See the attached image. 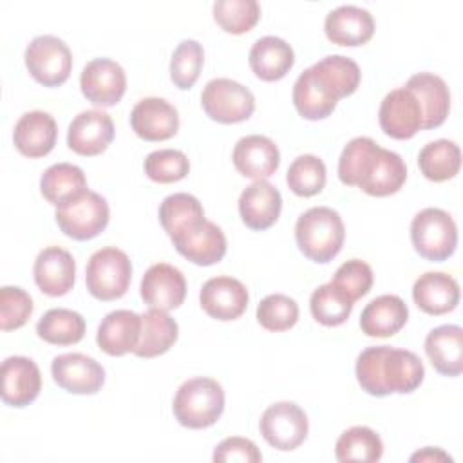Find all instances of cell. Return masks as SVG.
<instances>
[{
	"label": "cell",
	"mask_w": 463,
	"mask_h": 463,
	"mask_svg": "<svg viewBox=\"0 0 463 463\" xmlns=\"http://www.w3.org/2000/svg\"><path fill=\"white\" fill-rule=\"evenodd\" d=\"M338 177L347 186H358L373 197L396 194L407 179L403 159L376 145L371 137L351 139L338 159Z\"/></svg>",
	"instance_id": "1"
},
{
	"label": "cell",
	"mask_w": 463,
	"mask_h": 463,
	"mask_svg": "<svg viewBox=\"0 0 463 463\" xmlns=\"http://www.w3.org/2000/svg\"><path fill=\"white\" fill-rule=\"evenodd\" d=\"M354 373L367 394L383 398L392 392L409 394L416 391L423 382L425 367L412 351L373 345L358 354Z\"/></svg>",
	"instance_id": "2"
},
{
	"label": "cell",
	"mask_w": 463,
	"mask_h": 463,
	"mask_svg": "<svg viewBox=\"0 0 463 463\" xmlns=\"http://www.w3.org/2000/svg\"><path fill=\"white\" fill-rule=\"evenodd\" d=\"M298 250L313 262H331L342 250L345 228L338 212L327 206H313L295 224Z\"/></svg>",
	"instance_id": "3"
},
{
	"label": "cell",
	"mask_w": 463,
	"mask_h": 463,
	"mask_svg": "<svg viewBox=\"0 0 463 463\" xmlns=\"http://www.w3.org/2000/svg\"><path fill=\"white\" fill-rule=\"evenodd\" d=\"M172 411L186 429H206L217 423L224 411L222 385L206 376L186 380L175 392Z\"/></svg>",
	"instance_id": "4"
},
{
	"label": "cell",
	"mask_w": 463,
	"mask_h": 463,
	"mask_svg": "<svg viewBox=\"0 0 463 463\" xmlns=\"http://www.w3.org/2000/svg\"><path fill=\"white\" fill-rule=\"evenodd\" d=\"M132 280V262L128 255L114 246L94 251L87 262L85 284L89 293L103 302L121 298Z\"/></svg>",
	"instance_id": "5"
},
{
	"label": "cell",
	"mask_w": 463,
	"mask_h": 463,
	"mask_svg": "<svg viewBox=\"0 0 463 463\" xmlns=\"http://www.w3.org/2000/svg\"><path fill=\"white\" fill-rule=\"evenodd\" d=\"M411 241L420 257L443 262L456 251L458 228L449 212L423 208L411 221Z\"/></svg>",
	"instance_id": "6"
},
{
	"label": "cell",
	"mask_w": 463,
	"mask_h": 463,
	"mask_svg": "<svg viewBox=\"0 0 463 463\" xmlns=\"http://www.w3.org/2000/svg\"><path fill=\"white\" fill-rule=\"evenodd\" d=\"M58 228L74 241H90L98 237L109 224L110 212L103 195L85 190L76 199L56 208Z\"/></svg>",
	"instance_id": "7"
},
{
	"label": "cell",
	"mask_w": 463,
	"mask_h": 463,
	"mask_svg": "<svg viewBox=\"0 0 463 463\" xmlns=\"http://www.w3.org/2000/svg\"><path fill=\"white\" fill-rule=\"evenodd\" d=\"M24 58L29 74L43 87L63 85L72 71L71 49L61 38L52 34L33 38Z\"/></svg>",
	"instance_id": "8"
},
{
	"label": "cell",
	"mask_w": 463,
	"mask_h": 463,
	"mask_svg": "<svg viewBox=\"0 0 463 463\" xmlns=\"http://www.w3.org/2000/svg\"><path fill=\"white\" fill-rule=\"evenodd\" d=\"M201 105L210 119L232 125L251 118L255 98L242 83L230 78H217L208 81L203 89Z\"/></svg>",
	"instance_id": "9"
},
{
	"label": "cell",
	"mask_w": 463,
	"mask_h": 463,
	"mask_svg": "<svg viewBox=\"0 0 463 463\" xmlns=\"http://www.w3.org/2000/svg\"><path fill=\"white\" fill-rule=\"evenodd\" d=\"M262 438L277 450H293L307 438L309 423L306 412L293 402L269 405L259 421Z\"/></svg>",
	"instance_id": "10"
},
{
	"label": "cell",
	"mask_w": 463,
	"mask_h": 463,
	"mask_svg": "<svg viewBox=\"0 0 463 463\" xmlns=\"http://www.w3.org/2000/svg\"><path fill=\"white\" fill-rule=\"evenodd\" d=\"M81 94L98 107L116 105L127 90V76L123 67L109 58L89 61L80 76Z\"/></svg>",
	"instance_id": "11"
},
{
	"label": "cell",
	"mask_w": 463,
	"mask_h": 463,
	"mask_svg": "<svg viewBox=\"0 0 463 463\" xmlns=\"http://www.w3.org/2000/svg\"><path fill=\"white\" fill-rule=\"evenodd\" d=\"M51 374L58 387L72 394H96L105 383V369L81 353H65L52 358Z\"/></svg>",
	"instance_id": "12"
},
{
	"label": "cell",
	"mask_w": 463,
	"mask_h": 463,
	"mask_svg": "<svg viewBox=\"0 0 463 463\" xmlns=\"http://www.w3.org/2000/svg\"><path fill=\"white\" fill-rule=\"evenodd\" d=\"M378 121L385 136L392 139H411L421 128L423 116L414 94L400 87L382 99Z\"/></svg>",
	"instance_id": "13"
},
{
	"label": "cell",
	"mask_w": 463,
	"mask_h": 463,
	"mask_svg": "<svg viewBox=\"0 0 463 463\" xmlns=\"http://www.w3.org/2000/svg\"><path fill=\"white\" fill-rule=\"evenodd\" d=\"M248 289L233 277H213L203 284L199 302L203 311L221 322L237 320L248 307Z\"/></svg>",
	"instance_id": "14"
},
{
	"label": "cell",
	"mask_w": 463,
	"mask_h": 463,
	"mask_svg": "<svg viewBox=\"0 0 463 463\" xmlns=\"http://www.w3.org/2000/svg\"><path fill=\"white\" fill-rule=\"evenodd\" d=\"M114 139L112 118L98 109L80 112L69 125L67 145L78 156L92 157L107 150Z\"/></svg>",
	"instance_id": "15"
},
{
	"label": "cell",
	"mask_w": 463,
	"mask_h": 463,
	"mask_svg": "<svg viewBox=\"0 0 463 463\" xmlns=\"http://www.w3.org/2000/svg\"><path fill=\"white\" fill-rule=\"evenodd\" d=\"M139 293L148 307L172 311L177 309L186 297V280L175 266L159 262L145 271Z\"/></svg>",
	"instance_id": "16"
},
{
	"label": "cell",
	"mask_w": 463,
	"mask_h": 463,
	"mask_svg": "<svg viewBox=\"0 0 463 463\" xmlns=\"http://www.w3.org/2000/svg\"><path fill=\"white\" fill-rule=\"evenodd\" d=\"M2 402L9 407H27L42 391V374L34 360L9 356L2 362Z\"/></svg>",
	"instance_id": "17"
},
{
	"label": "cell",
	"mask_w": 463,
	"mask_h": 463,
	"mask_svg": "<svg viewBox=\"0 0 463 463\" xmlns=\"http://www.w3.org/2000/svg\"><path fill=\"white\" fill-rule=\"evenodd\" d=\"M130 125L136 136L145 141H165L177 134L179 114L163 98H143L130 112Z\"/></svg>",
	"instance_id": "18"
},
{
	"label": "cell",
	"mask_w": 463,
	"mask_h": 463,
	"mask_svg": "<svg viewBox=\"0 0 463 463\" xmlns=\"http://www.w3.org/2000/svg\"><path fill=\"white\" fill-rule=\"evenodd\" d=\"M172 242L184 259L197 266L217 264L226 255V237L222 230L208 219L179 233Z\"/></svg>",
	"instance_id": "19"
},
{
	"label": "cell",
	"mask_w": 463,
	"mask_h": 463,
	"mask_svg": "<svg viewBox=\"0 0 463 463\" xmlns=\"http://www.w3.org/2000/svg\"><path fill=\"white\" fill-rule=\"evenodd\" d=\"M33 275L42 293L49 297H63L72 289L76 280L74 257L60 246H49L38 253Z\"/></svg>",
	"instance_id": "20"
},
{
	"label": "cell",
	"mask_w": 463,
	"mask_h": 463,
	"mask_svg": "<svg viewBox=\"0 0 463 463\" xmlns=\"http://www.w3.org/2000/svg\"><path fill=\"white\" fill-rule=\"evenodd\" d=\"M232 159L241 175L259 181L277 172L280 165V152L275 141H271L269 137L251 134L241 137L235 143Z\"/></svg>",
	"instance_id": "21"
},
{
	"label": "cell",
	"mask_w": 463,
	"mask_h": 463,
	"mask_svg": "<svg viewBox=\"0 0 463 463\" xmlns=\"http://www.w3.org/2000/svg\"><path fill=\"white\" fill-rule=\"evenodd\" d=\"M282 210L280 192L266 179L253 181L239 197V213L242 222L255 232L273 226Z\"/></svg>",
	"instance_id": "22"
},
{
	"label": "cell",
	"mask_w": 463,
	"mask_h": 463,
	"mask_svg": "<svg viewBox=\"0 0 463 463\" xmlns=\"http://www.w3.org/2000/svg\"><path fill=\"white\" fill-rule=\"evenodd\" d=\"M58 137V127L54 118L43 110H31L20 116L13 130V141L16 150L31 159L47 156Z\"/></svg>",
	"instance_id": "23"
},
{
	"label": "cell",
	"mask_w": 463,
	"mask_h": 463,
	"mask_svg": "<svg viewBox=\"0 0 463 463\" xmlns=\"http://www.w3.org/2000/svg\"><path fill=\"white\" fill-rule=\"evenodd\" d=\"M324 33L327 40L336 45L356 47L373 38L374 20L367 9L356 5H340L326 16Z\"/></svg>",
	"instance_id": "24"
},
{
	"label": "cell",
	"mask_w": 463,
	"mask_h": 463,
	"mask_svg": "<svg viewBox=\"0 0 463 463\" xmlns=\"http://www.w3.org/2000/svg\"><path fill=\"white\" fill-rule=\"evenodd\" d=\"M141 335V315L130 309H116L101 320L96 342L110 356H123L136 349Z\"/></svg>",
	"instance_id": "25"
},
{
	"label": "cell",
	"mask_w": 463,
	"mask_h": 463,
	"mask_svg": "<svg viewBox=\"0 0 463 463\" xmlns=\"http://www.w3.org/2000/svg\"><path fill=\"white\" fill-rule=\"evenodd\" d=\"M409 89L420 103L423 125L421 128H436L445 123L450 110V92L447 83L432 72H418L409 78Z\"/></svg>",
	"instance_id": "26"
},
{
	"label": "cell",
	"mask_w": 463,
	"mask_h": 463,
	"mask_svg": "<svg viewBox=\"0 0 463 463\" xmlns=\"http://www.w3.org/2000/svg\"><path fill=\"white\" fill-rule=\"evenodd\" d=\"M414 304L427 315H445L459 302V284L441 271H427L412 286Z\"/></svg>",
	"instance_id": "27"
},
{
	"label": "cell",
	"mask_w": 463,
	"mask_h": 463,
	"mask_svg": "<svg viewBox=\"0 0 463 463\" xmlns=\"http://www.w3.org/2000/svg\"><path fill=\"white\" fill-rule=\"evenodd\" d=\"M409 318L407 304L398 295H380L373 298L360 315V329L373 338L396 335Z\"/></svg>",
	"instance_id": "28"
},
{
	"label": "cell",
	"mask_w": 463,
	"mask_h": 463,
	"mask_svg": "<svg viewBox=\"0 0 463 463\" xmlns=\"http://www.w3.org/2000/svg\"><path fill=\"white\" fill-rule=\"evenodd\" d=\"M425 353L432 367L443 376H459L463 371V329L445 324L429 331Z\"/></svg>",
	"instance_id": "29"
},
{
	"label": "cell",
	"mask_w": 463,
	"mask_h": 463,
	"mask_svg": "<svg viewBox=\"0 0 463 463\" xmlns=\"http://www.w3.org/2000/svg\"><path fill=\"white\" fill-rule=\"evenodd\" d=\"M248 61L259 80L279 81L291 71L295 52L286 40L277 36H262L251 45Z\"/></svg>",
	"instance_id": "30"
},
{
	"label": "cell",
	"mask_w": 463,
	"mask_h": 463,
	"mask_svg": "<svg viewBox=\"0 0 463 463\" xmlns=\"http://www.w3.org/2000/svg\"><path fill=\"white\" fill-rule=\"evenodd\" d=\"M336 103V96L326 87L313 65L297 78L293 85V105L304 119H324L333 114Z\"/></svg>",
	"instance_id": "31"
},
{
	"label": "cell",
	"mask_w": 463,
	"mask_h": 463,
	"mask_svg": "<svg viewBox=\"0 0 463 463\" xmlns=\"http://www.w3.org/2000/svg\"><path fill=\"white\" fill-rule=\"evenodd\" d=\"M177 336V322L166 311L150 307L141 315V335L132 353L139 358H154L165 354L175 344Z\"/></svg>",
	"instance_id": "32"
},
{
	"label": "cell",
	"mask_w": 463,
	"mask_h": 463,
	"mask_svg": "<svg viewBox=\"0 0 463 463\" xmlns=\"http://www.w3.org/2000/svg\"><path fill=\"white\" fill-rule=\"evenodd\" d=\"M85 190L87 179L83 170L71 163H56L49 166L40 179L42 195L56 208L76 199Z\"/></svg>",
	"instance_id": "33"
},
{
	"label": "cell",
	"mask_w": 463,
	"mask_h": 463,
	"mask_svg": "<svg viewBox=\"0 0 463 463\" xmlns=\"http://www.w3.org/2000/svg\"><path fill=\"white\" fill-rule=\"evenodd\" d=\"M421 174L434 183L452 179L461 166V150L450 139H436L427 143L418 154Z\"/></svg>",
	"instance_id": "34"
},
{
	"label": "cell",
	"mask_w": 463,
	"mask_h": 463,
	"mask_svg": "<svg viewBox=\"0 0 463 463\" xmlns=\"http://www.w3.org/2000/svg\"><path fill=\"white\" fill-rule=\"evenodd\" d=\"M203 219H206L204 210L199 199L190 194H172L159 204V222L170 239L195 226Z\"/></svg>",
	"instance_id": "35"
},
{
	"label": "cell",
	"mask_w": 463,
	"mask_h": 463,
	"mask_svg": "<svg viewBox=\"0 0 463 463\" xmlns=\"http://www.w3.org/2000/svg\"><path fill=\"white\" fill-rule=\"evenodd\" d=\"M38 336L52 345H72L85 336V318L65 307L49 309L36 324Z\"/></svg>",
	"instance_id": "36"
},
{
	"label": "cell",
	"mask_w": 463,
	"mask_h": 463,
	"mask_svg": "<svg viewBox=\"0 0 463 463\" xmlns=\"http://www.w3.org/2000/svg\"><path fill=\"white\" fill-rule=\"evenodd\" d=\"M383 454L382 438L365 425H354L340 434L335 447L338 461H380Z\"/></svg>",
	"instance_id": "37"
},
{
	"label": "cell",
	"mask_w": 463,
	"mask_h": 463,
	"mask_svg": "<svg viewBox=\"0 0 463 463\" xmlns=\"http://www.w3.org/2000/svg\"><path fill=\"white\" fill-rule=\"evenodd\" d=\"M320 80L326 83V87L336 96V99L351 96L358 85H360V67L354 60L342 56V54H331L322 58L313 65Z\"/></svg>",
	"instance_id": "38"
},
{
	"label": "cell",
	"mask_w": 463,
	"mask_h": 463,
	"mask_svg": "<svg viewBox=\"0 0 463 463\" xmlns=\"http://www.w3.org/2000/svg\"><path fill=\"white\" fill-rule=\"evenodd\" d=\"M326 165L320 157L313 154H304L293 159L286 174V183L289 190L298 197H311L320 194L326 186Z\"/></svg>",
	"instance_id": "39"
},
{
	"label": "cell",
	"mask_w": 463,
	"mask_h": 463,
	"mask_svg": "<svg viewBox=\"0 0 463 463\" xmlns=\"http://www.w3.org/2000/svg\"><path fill=\"white\" fill-rule=\"evenodd\" d=\"M353 306L354 302L342 295L331 282L318 286L309 298L313 318L326 327H336L344 324L349 318Z\"/></svg>",
	"instance_id": "40"
},
{
	"label": "cell",
	"mask_w": 463,
	"mask_h": 463,
	"mask_svg": "<svg viewBox=\"0 0 463 463\" xmlns=\"http://www.w3.org/2000/svg\"><path fill=\"white\" fill-rule=\"evenodd\" d=\"M259 18L260 5L255 0H217L213 4V20L230 34L251 31Z\"/></svg>",
	"instance_id": "41"
},
{
	"label": "cell",
	"mask_w": 463,
	"mask_h": 463,
	"mask_svg": "<svg viewBox=\"0 0 463 463\" xmlns=\"http://www.w3.org/2000/svg\"><path fill=\"white\" fill-rule=\"evenodd\" d=\"M204 63L203 45L195 40H183L170 60V80L181 90H188L197 81Z\"/></svg>",
	"instance_id": "42"
},
{
	"label": "cell",
	"mask_w": 463,
	"mask_h": 463,
	"mask_svg": "<svg viewBox=\"0 0 463 463\" xmlns=\"http://www.w3.org/2000/svg\"><path fill=\"white\" fill-rule=\"evenodd\" d=\"M298 320V304L282 293L264 297L257 306V322L273 333L291 329Z\"/></svg>",
	"instance_id": "43"
},
{
	"label": "cell",
	"mask_w": 463,
	"mask_h": 463,
	"mask_svg": "<svg viewBox=\"0 0 463 463\" xmlns=\"http://www.w3.org/2000/svg\"><path fill=\"white\" fill-rule=\"evenodd\" d=\"M145 174L154 183L168 184L177 183L186 177L190 172V161L184 152L175 148H161L154 150L145 159Z\"/></svg>",
	"instance_id": "44"
},
{
	"label": "cell",
	"mask_w": 463,
	"mask_h": 463,
	"mask_svg": "<svg viewBox=\"0 0 463 463\" xmlns=\"http://www.w3.org/2000/svg\"><path fill=\"white\" fill-rule=\"evenodd\" d=\"M331 284L345 295L351 302H356L369 293L373 286V269L367 262L360 259L345 260L333 275Z\"/></svg>",
	"instance_id": "45"
},
{
	"label": "cell",
	"mask_w": 463,
	"mask_h": 463,
	"mask_svg": "<svg viewBox=\"0 0 463 463\" xmlns=\"http://www.w3.org/2000/svg\"><path fill=\"white\" fill-rule=\"evenodd\" d=\"M31 295L18 286H4L0 289V329L13 331L22 327L33 315Z\"/></svg>",
	"instance_id": "46"
},
{
	"label": "cell",
	"mask_w": 463,
	"mask_h": 463,
	"mask_svg": "<svg viewBox=\"0 0 463 463\" xmlns=\"http://www.w3.org/2000/svg\"><path fill=\"white\" fill-rule=\"evenodd\" d=\"M213 461H244V463H259L262 461V454L257 445L241 436H232L222 439L213 450Z\"/></svg>",
	"instance_id": "47"
},
{
	"label": "cell",
	"mask_w": 463,
	"mask_h": 463,
	"mask_svg": "<svg viewBox=\"0 0 463 463\" xmlns=\"http://www.w3.org/2000/svg\"><path fill=\"white\" fill-rule=\"evenodd\" d=\"M411 461H452V458L438 447H425L423 450L412 454Z\"/></svg>",
	"instance_id": "48"
}]
</instances>
